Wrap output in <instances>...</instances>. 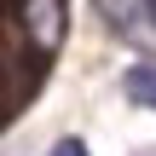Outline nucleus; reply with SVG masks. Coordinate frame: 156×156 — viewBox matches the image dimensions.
Masks as SVG:
<instances>
[{
	"mask_svg": "<svg viewBox=\"0 0 156 156\" xmlns=\"http://www.w3.org/2000/svg\"><path fill=\"white\" fill-rule=\"evenodd\" d=\"M52 156H87V145H81V139H58V145H52Z\"/></svg>",
	"mask_w": 156,
	"mask_h": 156,
	"instance_id": "3",
	"label": "nucleus"
},
{
	"mask_svg": "<svg viewBox=\"0 0 156 156\" xmlns=\"http://www.w3.org/2000/svg\"><path fill=\"white\" fill-rule=\"evenodd\" d=\"M122 93L139 104V110H156V64H133L122 75Z\"/></svg>",
	"mask_w": 156,
	"mask_h": 156,
	"instance_id": "2",
	"label": "nucleus"
},
{
	"mask_svg": "<svg viewBox=\"0 0 156 156\" xmlns=\"http://www.w3.org/2000/svg\"><path fill=\"white\" fill-rule=\"evenodd\" d=\"M145 6H151V17H156V0H145Z\"/></svg>",
	"mask_w": 156,
	"mask_h": 156,
	"instance_id": "4",
	"label": "nucleus"
},
{
	"mask_svg": "<svg viewBox=\"0 0 156 156\" xmlns=\"http://www.w3.org/2000/svg\"><path fill=\"white\" fill-rule=\"evenodd\" d=\"M145 156H156V151H145Z\"/></svg>",
	"mask_w": 156,
	"mask_h": 156,
	"instance_id": "5",
	"label": "nucleus"
},
{
	"mask_svg": "<svg viewBox=\"0 0 156 156\" xmlns=\"http://www.w3.org/2000/svg\"><path fill=\"white\" fill-rule=\"evenodd\" d=\"M17 12H23L29 46H35L41 58L58 52V41H64V0H17Z\"/></svg>",
	"mask_w": 156,
	"mask_h": 156,
	"instance_id": "1",
	"label": "nucleus"
}]
</instances>
